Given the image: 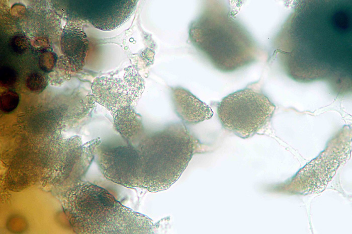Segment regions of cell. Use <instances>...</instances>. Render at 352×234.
I'll return each mask as SVG.
<instances>
[{
	"label": "cell",
	"mask_w": 352,
	"mask_h": 234,
	"mask_svg": "<svg viewBox=\"0 0 352 234\" xmlns=\"http://www.w3.org/2000/svg\"><path fill=\"white\" fill-rule=\"evenodd\" d=\"M351 1H300L277 35L276 51L295 81L351 89Z\"/></svg>",
	"instance_id": "1"
},
{
	"label": "cell",
	"mask_w": 352,
	"mask_h": 234,
	"mask_svg": "<svg viewBox=\"0 0 352 234\" xmlns=\"http://www.w3.org/2000/svg\"><path fill=\"white\" fill-rule=\"evenodd\" d=\"M193 45L218 70L230 72L256 61L261 49L250 34L223 2H204L190 24Z\"/></svg>",
	"instance_id": "2"
},
{
	"label": "cell",
	"mask_w": 352,
	"mask_h": 234,
	"mask_svg": "<svg viewBox=\"0 0 352 234\" xmlns=\"http://www.w3.org/2000/svg\"><path fill=\"white\" fill-rule=\"evenodd\" d=\"M73 231L78 234H148V217L125 206L105 189L80 181L59 197Z\"/></svg>",
	"instance_id": "3"
},
{
	"label": "cell",
	"mask_w": 352,
	"mask_h": 234,
	"mask_svg": "<svg viewBox=\"0 0 352 234\" xmlns=\"http://www.w3.org/2000/svg\"><path fill=\"white\" fill-rule=\"evenodd\" d=\"M139 167L138 188L152 192L169 188L180 177L193 156L204 148L180 122L148 132L133 145Z\"/></svg>",
	"instance_id": "4"
},
{
	"label": "cell",
	"mask_w": 352,
	"mask_h": 234,
	"mask_svg": "<svg viewBox=\"0 0 352 234\" xmlns=\"http://www.w3.org/2000/svg\"><path fill=\"white\" fill-rule=\"evenodd\" d=\"M256 84L233 92L219 103L217 114L226 130L242 138L251 136L272 117L275 105Z\"/></svg>",
	"instance_id": "5"
},
{
	"label": "cell",
	"mask_w": 352,
	"mask_h": 234,
	"mask_svg": "<svg viewBox=\"0 0 352 234\" xmlns=\"http://www.w3.org/2000/svg\"><path fill=\"white\" fill-rule=\"evenodd\" d=\"M94 100L111 114L120 108L132 106L144 89L143 80L132 66L126 69L123 79L101 76L91 87Z\"/></svg>",
	"instance_id": "6"
},
{
	"label": "cell",
	"mask_w": 352,
	"mask_h": 234,
	"mask_svg": "<svg viewBox=\"0 0 352 234\" xmlns=\"http://www.w3.org/2000/svg\"><path fill=\"white\" fill-rule=\"evenodd\" d=\"M136 1H79L75 5V18L88 21L95 28L109 31L123 24L137 6Z\"/></svg>",
	"instance_id": "7"
},
{
	"label": "cell",
	"mask_w": 352,
	"mask_h": 234,
	"mask_svg": "<svg viewBox=\"0 0 352 234\" xmlns=\"http://www.w3.org/2000/svg\"><path fill=\"white\" fill-rule=\"evenodd\" d=\"M171 96L176 114L185 123L197 124L210 119L213 115L210 106L187 89L171 88Z\"/></svg>",
	"instance_id": "8"
},
{
	"label": "cell",
	"mask_w": 352,
	"mask_h": 234,
	"mask_svg": "<svg viewBox=\"0 0 352 234\" xmlns=\"http://www.w3.org/2000/svg\"><path fill=\"white\" fill-rule=\"evenodd\" d=\"M88 46L87 36L81 27L73 23H68L64 27L61 34L60 47L71 71L79 70L84 66Z\"/></svg>",
	"instance_id": "9"
},
{
	"label": "cell",
	"mask_w": 352,
	"mask_h": 234,
	"mask_svg": "<svg viewBox=\"0 0 352 234\" xmlns=\"http://www.w3.org/2000/svg\"><path fill=\"white\" fill-rule=\"evenodd\" d=\"M112 115L116 130L128 144H135L146 131L141 116L135 111L132 106L120 108Z\"/></svg>",
	"instance_id": "10"
},
{
	"label": "cell",
	"mask_w": 352,
	"mask_h": 234,
	"mask_svg": "<svg viewBox=\"0 0 352 234\" xmlns=\"http://www.w3.org/2000/svg\"><path fill=\"white\" fill-rule=\"evenodd\" d=\"M18 102V95L15 92H6L1 96V107L5 112H9L14 110Z\"/></svg>",
	"instance_id": "11"
},
{
	"label": "cell",
	"mask_w": 352,
	"mask_h": 234,
	"mask_svg": "<svg viewBox=\"0 0 352 234\" xmlns=\"http://www.w3.org/2000/svg\"><path fill=\"white\" fill-rule=\"evenodd\" d=\"M45 81V78L42 74L38 73L31 74L28 80V85L34 90L44 89Z\"/></svg>",
	"instance_id": "12"
}]
</instances>
